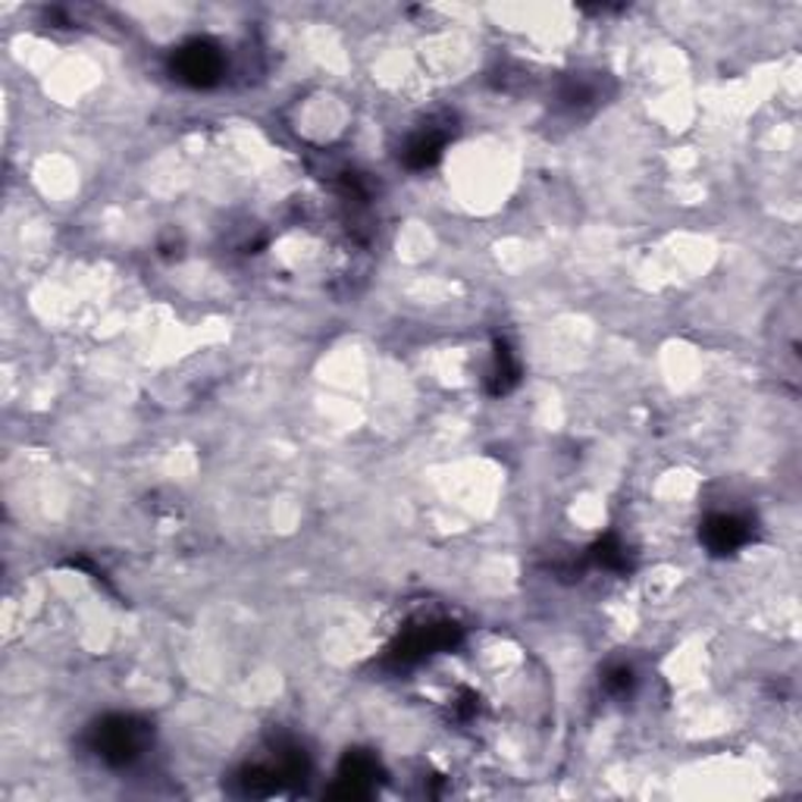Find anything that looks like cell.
Here are the masks:
<instances>
[{
    "label": "cell",
    "instance_id": "6",
    "mask_svg": "<svg viewBox=\"0 0 802 802\" xmlns=\"http://www.w3.org/2000/svg\"><path fill=\"white\" fill-rule=\"evenodd\" d=\"M445 132L442 129H427L420 132L417 138L408 142V148H405V163L411 167V170H427V167H433L436 160L442 157L445 151Z\"/></svg>",
    "mask_w": 802,
    "mask_h": 802
},
{
    "label": "cell",
    "instance_id": "3",
    "mask_svg": "<svg viewBox=\"0 0 802 802\" xmlns=\"http://www.w3.org/2000/svg\"><path fill=\"white\" fill-rule=\"evenodd\" d=\"M461 636L455 624H423V628H411L395 646H392V662L398 665H411L417 658H427L433 652L452 649Z\"/></svg>",
    "mask_w": 802,
    "mask_h": 802
},
{
    "label": "cell",
    "instance_id": "4",
    "mask_svg": "<svg viewBox=\"0 0 802 802\" xmlns=\"http://www.w3.org/2000/svg\"><path fill=\"white\" fill-rule=\"evenodd\" d=\"M380 778V765L368 753H348L339 768V783L332 787V797L339 800H361L373 790V781Z\"/></svg>",
    "mask_w": 802,
    "mask_h": 802
},
{
    "label": "cell",
    "instance_id": "1",
    "mask_svg": "<svg viewBox=\"0 0 802 802\" xmlns=\"http://www.w3.org/2000/svg\"><path fill=\"white\" fill-rule=\"evenodd\" d=\"M151 731L145 721L129 715H110L91 731V749L108 765H129L148 746Z\"/></svg>",
    "mask_w": 802,
    "mask_h": 802
},
{
    "label": "cell",
    "instance_id": "5",
    "mask_svg": "<svg viewBox=\"0 0 802 802\" xmlns=\"http://www.w3.org/2000/svg\"><path fill=\"white\" fill-rule=\"evenodd\" d=\"M749 540V523L734 515H715L702 527V542L715 552V555H731L739 545Z\"/></svg>",
    "mask_w": 802,
    "mask_h": 802
},
{
    "label": "cell",
    "instance_id": "9",
    "mask_svg": "<svg viewBox=\"0 0 802 802\" xmlns=\"http://www.w3.org/2000/svg\"><path fill=\"white\" fill-rule=\"evenodd\" d=\"M630 677H633V674H630L628 668H614V671H608L606 687L608 690H614V693H624V690H630V684H633Z\"/></svg>",
    "mask_w": 802,
    "mask_h": 802
},
{
    "label": "cell",
    "instance_id": "7",
    "mask_svg": "<svg viewBox=\"0 0 802 802\" xmlns=\"http://www.w3.org/2000/svg\"><path fill=\"white\" fill-rule=\"evenodd\" d=\"M518 376H521V368H518V361H515V354H511V348L499 342L496 346V368H493V383H489V392L493 395H505V392H511V386L518 383Z\"/></svg>",
    "mask_w": 802,
    "mask_h": 802
},
{
    "label": "cell",
    "instance_id": "8",
    "mask_svg": "<svg viewBox=\"0 0 802 802\" xmlns=\"http://www.w3.org/2000/svg\"><path fill=\"white\" fill-rule=\"evenodd\" d=\"M592 558L602 564V567H608V571H624L628 567V552H624V545L614 540V536H606V540L596 542Z\"/></svg>",
    "mask_w": 802,
    "mask_h": 802
},
{
    "label": "cell",
    "instance_id": "2",
    "mask_svg": "<svg viewBox=\"0 0 802 802\" xmlns=\"http://www.w3.org/2000/svg\"><path fill=\"white\" fill-rule=\"evenodd\" d=\"M173 76L192 88L217 86L223 76V54L217 44L197 38V42L179 47L173 54Z\"/></svg>",
    "mask_w": 802,
    "mask_h": 802
}]
</instances>
